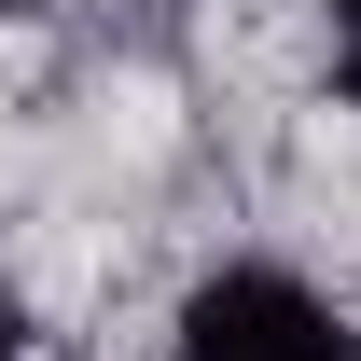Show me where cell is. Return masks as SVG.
Returning a JSON list of instances; mask_svg holds the SVG:
<instances>
[{"instance_id":"cell-1","label":"cell","mask_w":361,"mask_h":361,"mask_svg":"<svg viewBox=\"0 0 361 361\" xmlns=\"http://www.w3.org/2000/svg\"><path fill=\"white\" fill-rule=\"evenodd\" d=\"M180 361H361V319L319 306L292 264H223L180 306Z\"/></svg>"},{"instance_id":"cell-2","label":"cell","mask_w":361,"mask_h":361,"mask_svg":"<svg viewBox=\"0 0 361 361\" xmlns=\"http://www.w3.org/2000/svg\"><path fill=\"white\" fill-rule=\"evenodd\" d=\"M14 348H28V306H14V292H0V361H14Z\"/></svg>"},{"instance_id":"cell-3","label":"cell","mask_w":361,"mask_h":361,"mask_svg":"<svg viewBox=\"0 0 361 361\" xmlns=\"http://www.w3.org/2000/svg\"><path fill=\"white\" fill-rule=\"evenodd\" d=\"M334 28H348V42H361V0H334Z\"/></svg>"},{"instance_id":"cell-4","label":"cell","mask_w":361,"mask_h":361,"mask_svg":"<svg viewBox=\"0 0 361 361\" xmlns=\"http://www.w3.org/2000/svg\"><path fill=\"white\" fill-rule=\"evenodd\" d=\"M348 97H361V42H348Z\"/></svg>"}]
</instances>
